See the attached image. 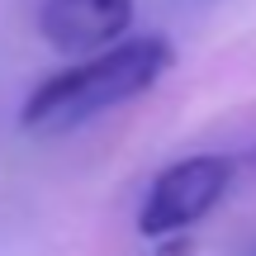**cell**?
I'll return each instance as SVG.
<instances>
[{
	"instance_id": "obj_1",
	"label": "cell",
	"mask_w": 256,
	"mask_h": 256,
	"mask_svg": "<svg viewBox=\"0 0 256 256\" xmlns=\"http://www.w3.org/2000/svg\"><path fill=\"white\" fill-rule=\"evenodd\" d=\"M166 66H171V43L166 38H156V34L124 38V43L48 76L38 90H28V100L19 104V128H28V133L81 128L86 119L119 110V104L138 100L142 90H152L166 76Z\"/></svg>"
},
{
	"instance_id": "obj_2",
	"label": "cell",
	"mask_w": 256,
	"mask_h": 256,
	"mask_svg": "<svg viewBox=\"0 0 256 256\" xmlns=\"http://www.w3.org/2000/svg\"><path fill=\"white\" fill-rule=\"evenodd\" d=\"M228 185H232L228 156L200 152L185 162H171L152 180L142 209H138V232L142 238H176V232L194 228L204 214H214V204L228 194Z\"/></svg>"
},
{
	"instance_id": "obj_3",
	"label": "cell",
	"mask_w": 256,
	"mask_h": 256,
	"mask_svg": "<svg viewBox=\"0 0 256 256\" xmlns=\"http://www.w3.org/2000/svg\"><path fill=\"white\" fill-rule=\"evenodd\" d=\"M133 28V0H43L38 34L52 52H104Z\"/></svg>"
},
{
	"instance_id": "obj_4",
	"label": "cell",
	"mask_w": 256,
	"mask_h": 256,
	"mask_svg": "<svg viewBox=\"0 0 256 256\" xmlns=\"http://www.w3.org/2000/svg\"><path fill=\"white\" fill-rule=\"evenodd\" d=\"M247 256H256V242H252V247H247Z\"/></svg>"
}]
</instances>
